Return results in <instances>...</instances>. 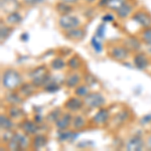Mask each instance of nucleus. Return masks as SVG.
Masks as SVG:
<instances>
[{
  "label": "nucleus",
  "mask_w": 151,
  "mask_h": 151,
  "mask_svg": "<svg viewBox=\"0 0 151 151\" xmlns=\"http://www.w3.org/2000/svg\"><path fill=\"white\" fill-rule=\"evenodd\" d=\"M87 126V120L84 116L81 114H77V115L73 116L72 120V129H74L78 132V131L83 130Z\"/></svg>",
  "instance_id": "nucleus-23"
},
{
  "label": "nucleus",
  "mask_w": 151,
  "mask_h": 151,
  "mask_svg": "<svg viewBox=\"0 0 151 151\" xmlns=\"http://www.w3.org/2000/svg\"><path fill=\"white\" fill-rule=\"evenodd\" d=\"M58 25L62 31H67L75 27L82 26V21L77 15L70 13L65 15H60L58 19Z\"/></svg>",
  "instance_id": "nucleus-3"
},
{
  "label": "nucleus",
  "mask_w": 151,
  "mask_h": 151,
  "mask_svg": "<svg viewBox=\"0 0 151 151\" xmlns=\"http://www.w3.org/2000/svg\"><path fill=\"white\" fill-rule=\"evenodd\" d=\"M55 9L60 15H65V14L72 13V12L74 11L75 7H74V4H69V3H65V2L58 1L57 3H55Z\"/></svg>",
  "instance_id": "nucleus-25"
},
{
  "label": "nucleus",
  "mask_w": 151,
  "mask_h": 151,
  "mask_svg": "<svg viewBox=\"0 0 151 151\" xmlns=\"http://www.w3.org/2000/svg\"><path fill=\"white\" fill-rule=\"evenodd\" d=\"M82 77L76 70H70L65 78L64 84L68 89H75L82 83Z\"/></svg>",
  "instance_id": "nucleus-14"
},
{
  "label": "nucleus",
  "mask_w": 151,
  "mask_h": 151,
  "mask_svg": "<svg viewBox=\"0 0 151 151\" xmlns=\"http://www.w3.org/2000/svg\"><path fill=\"white\" fill-rule=\"evenodd\" d=\"M14 122L7 114H1L0 115V128L2 131H11L14 128Z\"/></svg>",
  "instance_id": "nucleus-24"
},
{
  "label": "nucleus",
  "mask_w": 151,
  "mask_h": 151,
  "mask_svg": "<svg viewBox=\"0 0 151 151\" xmlns=\"http://www.w3.org/2000/svg\"><path fill=\"white\" fill-rule=\"evenodd\" d=\"M131 55V52L123 45H112L108 50V57L115 62H125Z\"/></svg>",
  "instance_id": "nucleus-5"
},
{
  "label": "nucleus",
  "mask_w": 151,
  "mask_h": 151,
  "mask_svg": "<svg viewBox=\"0 0 151 151\" xmlns=\"http://www.w3.org/2000/svg\"><path fill=\"white\" fill-rule=\"evenodd\" d=\"M48 137L43 133H37L36 135L32 136L31 138L30 148L32 150H40L47 145Z\"/></svg>",
  "instance_id": "nucleus-15"
},
{
  "label": "nucleus",
  "mask_w": 151,
  "mask_h": 151,
  "mask_svg": "<svg viewBox=\"0 0 151 151\" xmlns=\"http://www.w3.org/2000/svg\"><path fill=\"white\" fill-rule=\"evenodd\" d=\"M77 134L76 130H64V131H58V139L62 142H69V141H73L77 137Z\"/></svg>",
  "instance_id": "nucleus-29"
},
{
  "label": "nucleus",
  "mask_w": 151,
  "mask_h": 151,
  "mask_svg": "<svg viewBox=\"0 0 151 151\" xmlns=\"http://www.w3.org/2000/svg\"><path fill=\"white\" fill-rule=\"evenodd\" d=\"M110 118H111V114L109 109L102 107V108L98 109V111L92 117L91 122L95 126H104L110 121Z\"/></svg>",
  "instance_id": "nucleus-8"
},
{
  "label": "nucleus",
  "mask_w": 151,
  "mask_h": 151,
  "mask_svg": "<svg viewBox=\"0 0 151 151\" xmlns=\"http://www.w3.org/2000/svg\"><path fill=\"white\" fill-rule=\"evenodd\" d=\"M83 65V60L79 55H72L69 60H67V67L69 68L70 70H80Z\"/></svg>",
  "instance_id": "nucleus-26"
},
{
  "label": "nucleus",
  "mask_w": 151,
  "mask_h": 151,
  "mask_svg": "<svg viewBox=\"0 0 151 151\" xmlns=\"http://www.w3.org/2000/svg\"><path fill=\"white\" fill-rule=\"evenodd\" d=\"M131 19L142 28L151 26V14L146 10H138L134 12Z\"/></svg>",
  "instance_id": "nucleus-9"
},
{
  "label": "nucleus",
  "mask_w": 151,
  "mask_h": 151,
  "mask_svg": "<svg viewBox=\"0 0 151 151\" xmlns=\"http://www.w3.org/2000/svg\"><path fill=\"white\" fill-rule=\"evenodd\" d=\"M64 112L62 111V108H55L52 110H50L45 116V121L47 123H53L55 124L57 121L60 119V117L63 115Z\"/></svg>",
  "instance_id": "nucleus-30"
},
{
  "label": "nucleus",
  "mask_w": 151,
  "mask_h": 151,
  "mask_svg": "<svg viewBox=\"0 0 151 151\" xmlns=\"http://www.w3.org/2000/svg\"><path fill=\"white\" fill-rule=\"evenodd\" d=\"M42 1L43 0H22V3L26 6H36Z\"/></svg>",
  "instance_id": "nucleus-39"
},
{
  "label": "nucleus",
  "mask_w": 151,
  "mask_h": 151,
  "mask_svg": "<svg viewBox=\"0 0 151 151\" xmlns=\"http://www.w3.org/2000/svg\"><path fill=\"white\" fill-rule=\"evenodd\" d=\"M12 30H13V26L8 25L4 22L3 19H1V22H0V42L1 45H3L4 41L10 36Z\"/></svg>",
  "instance_id": "nucleus-27"
},
{
  "label": "nucleus",
  "mask_w": 151,
  "mask_h": 151,
  "mask_svg": "<svg viewBox=\"0 0 151 151\" xmlns=\"http://www.w3.org/2000/svg\"><path fill=\"white\" fill-rule=\"evenodd\" d=\"M22 83V75L17 70L8 68L2 72L1 85L6 91H17Z\"/></svg>",
  "instance_id": "nucleus-1"
},
{
  "label": "nucleus",
  "mask_w": 151,
  "mask_h": 151,
  "mask_svg": "<svg viewBox=\"0 0 151 151\" xmlns=\"http://www.w3.org/2000/svg\"><path fill=\"white\" fill-rule=\"evenodd\" d=\"M60 89V84L55 82L53 79H52L50 83H47V84L42 88L43 91H45V92H47V93H55V92H58Z\"/></svg>",
  "instance_id": "nucleus-35"
},
{
  "label": "nucleus",
  "mask_w": 151,
  "mask_h": 151,
  "mask_svg": "<svg viewBox=\"0 0 151 151\" xmlns=\"http://www.w3.org/2000/svg\"><path fill=\"white\" fill-rule=\"evenodd\" d=\"M85 107L90 110L100 109L106 105V98L99 92H90L89 95L84 98Z\"/></svg>",
  "instance_id": "nucleus-4"
},
{
  "label": "nucleus",
  "mask_w": 151,
  "mask_h": 151,
  "mask_svg": "<svg viewBox=\"0 0 151 151\" xmlns=\"http://www.w3.org/2000/svg\"><path fill=\"white\" fill-rule=\"evenodd\" d=\"M72 120H73L72 113L69 111L64 112L63 115L60 117V119L55 123V127L57 128L58 131L68 130V129H70V127H72Z\"/></svg>",
  "instance_id": "nucleus-13"
},
{
  "label": "nucleus",
  "mask_w": 151,
  "mask_h": 151,
  "mask_svg": "<svg viewBox=\"0 0 151 151\" xmlns=\"http://www.w3.org/2000/svg\"><path fill=\"white\" fill-rule=\"evenodd\" d=\"M130 120V113L127 110H123L119 112L117 115L113 118V123L114 126H122L123 124H126L128 121Z\"/></svg>",
  "instance_id": "nucleus-28"
},
{
  "label": "nucleus",
  "mask_w": 151,
  "mask_h": 151,
  "mask_svg": "<svg viewBox=\"0 0 151 151\" xmlns=\"http://www.w3.org/2000/svg\"><path fill=\"white\" fill-rule=\"evenodd\" d=\"M110 2H111V0H98L97 6H98L99 8H106L107 9V7H108Z\"/></svg>",
  "instance_id": "nucleus-40"
},
{
  "label": "nucleus",
  "mask_w": 151,
  "mask_h": 151,
  "mask_svg": "<svg viewBox=\"0 0 151 151\" xmlns=\"http://www.w3.org/2000/svg\"><path fill=\"white\" fill-rule=\"evenodd\" d=\"M105 32H106V26H105V24L104 23L100 24L96 31V35L100 38H103L105 36Z\"/></svg>",
  "instance_id": "nucleus-38"
},
{
  "label": "nucleus",
  "mask_w": 151,
  "mask_h": 151,
  "mask_svg": "<svg viewBox=\"0 0 151 151\" xmlns=\"http://www.w3.org/2000/svg\"><path fill=\"white\" fill-rule=\"evenodd\" d=\"M7 115H8L13 121H21L24 119L25 112L22 108L19 107V105H11L7 109Z\"/></svg>",
  "instance_id": "nucleus-18"
},
{
  "label": "nucleus",
  "mask_w": 151,
  "mask_h": 151,
  "mask_svg": "<svg viewBox=\"0 0 151 151\" xmlns=\"http://www.w3.org/2000/svg\"><path fill=\"white\" fill-rule=\"evenodd\" d=\"M18 127L23 133H25L26 135L30 136V137H32V136L36 135L37 133H40V131L41 130L40 124L35 122V120H29V119L26 118L22 119L19 122Z\"/></svg>",
  "instance_id": "nucleus-6"
},
{
  "label": "nucleus",
  "mask_w": 151,
  "mask_h": 151,
  "mask_svg": "<svg viewBox=\"0 0 151 151\" xmlns=\"http://www.w3.org/2000/svg\"><path fill=\"white\" fill-rule=\"evenodd\" d=\"M146 146H147V147L151 150V135L148 137L147 141H146Z\"/></svg>",
  "instance_id": "nucleus-44"
},
{
  "label": "nucleus",
  "mask_w": 151,
  "mask_h": 151,
  "mask_svg": "<svg viewBox=\"0 0 151 151\" xmlns=\"http://www.w3.org/2000/svg\"><path fill=\"white\" fill-rule=\"evenodd\" d=\"M62 35H64L65 40L73 41V42H80L86 37L87 30L86 28L79 26V27H75L67 31H62Z\"/></svg>",
  "instance_id": "nucleus-7"
},
{
  "label": "nucleus",
  "mask_w": 151,
  "mask_h": 151,
  "mask_svg": "<svg viewBox=\"0 0 151 151\" xmlns=\"http://www.w3.org/2000/svg\"><path fill=\"white\" fill-rule=\"evenodd\" d=\"M4 101L9 106L11 105H20L23 103L24 98L19 94L18 91H7V94L4 96Z\"/></svg>",
  "instance_id": "nucleus-21"
},
{
  "label": "nucleus",
  "mask_w": 151,
  "mask_h": 151,
  "mask_svg": "<svg viewBox=\"0 0 151 151\" xmlns=\"http://www.w3.org/2000/svg\"><path fill=\"white\" fill-rule=\"evenodd\" d=\"M146 146V142L142 138V136L139 134H135V135L131 136L126 142V149L128 151H140L144 149Z\"/></svg>",
  "instance_id": "nucleus-11"
},
{
  "label": "nucleus",
  "mask_w": 151,
  "mask_h": 151,
  "mask_svg": "<svg viewBox=\"0 0 151 151\" xmlns=\"http://www.w3.org/2000/svg\"><path fill=\"white\" fill-rule=\"evenodd\" d=\"M139 38L143 45H151V26L142 28V30L139 33Z\"/></svg>",
  "instance_id": "nucleus-33"
},
{
  "label": "nucleus",
  "mask_w": 151,
  "mask_h": 151,
  "mask_svg": "<svg viewBox=\"0 0 151 151\" xmlns=\"http://www.w3.org/2000/svg\"><path fill=\"white\" fill-rule=\"evenodd\" d=\"M133 64L136 69H138L140 70H145L149 67L150 60H149L148 55H146L145 52H137L134 53V55H133Z\"/></svg>",
  "instance_id": "nucleus-12"
},
{
  "label": "nucleus",
  "mask_w": 151,
  "mask_h": 151,
  "mask_svg": "<svg viewBox=\"0 0 151 151\" xmlns=\"http://www.w3.org/2000/svg\"><path fill=\"white\" fill-rule=\"evenodd\" d=\"M23 20V16L21 15V13L18 10L16 11H12L10 13L6 14L5 18H4V21L5 23H7L8 25L10 26H17L19 25Z\"/></svg>",
  "instance_id": "nucleus-22"
},
{
  "label": "nucleus",
  "mask_w": 151,
  "mask_h": 151,
  "mask_svg": "<svg viewBox=\"0 0 151 151\" xmlns=\"http://www.w3.org/2000/svg\"><path fill=\"white\" fill-rule=\"evenodd\" d=\"M91 45H92V47L95 50V52H103L104 47H103V42H102V38L98 37L96 35L91 38Z\"/></svg>",
  "instance_id": "nucleus-34"
},
{
  "label": "nucleus",
  "mask_w": 151,
  "mask_h": 151,
  "mask_svg": "<svg viewBox=\"0 0 151 151\" xmlns=\"http://www.w3.org/2000/svg\"><path fill=\"white\" fill-rule=\"evenodd\" d=\"M127 1L128 0H111V2L109 3L108 7H107V9H109L110 11L116 12L124 3H125V2H127Z\"/></svg>",
  "instance_id": "nucleus-36"
},
{
  "label": "nucleus",
  "mask_w": 151,
  "mask_h": 151,
  "mask_svg": "<svg viewBox=\"0 0 151 151\" xmlns=\"http://www.w3.org/2000/svg\"><path fill=\"white\" fill-rule=\"evenodd\" d=\"M83 107H85L84 99L80 98L76 95L73 97H70L64 103V108L70 113H77L80 110H82Z\"/></svg>",
  "instance_id": "nucleus-10"
},
{
  "label": "nucleus",
  "mask_w": 151,
  "mask_h": 151,
  "mask_svg": "<svg viewBox=\"0 0 151 151\" xmlns=\"http://www.w3.org/2000/svg\"><path fill=\"white\" fill-rule=\"evenodd\" d=\"M90 88H91V87L88 86L86 83H84V84H82V83H81L79 86L74 89V93H75L76 96L84 99L85 97H87L88 95H89L90 92H91V89H90Z\"/></svg>",
  "instance_id": "nucleus-31"
},
{
  "label": "nucleus",
  "mask_w": 151,
  "mask_h": 151,
  "mask_svg": "<svg viewBox=\"0 0 151 151\" xmlns=\"http://www.w3.org/2000/svg\"><path fill=\"white\" fill-rule=\"evenodd\" d=\"M146 50H147V52L151 53V45H146Z\"/></svg>",
  "instance_id": "nucleus-45"
},
{
  "label": "nucleus",
  "mask_w": 151,
  "mask_h": 151,
  "mask_svg": "<svg viewBox=\"0 0 151 151\" xmlns=\"http://www.w3.org/2000/svg\"><path fill=\"white\" fill-rule=\"evenodd\" d=\"M30 82L32 83L37 89H42L47 83L52 80L50 72L47 70V67L45 65H40L33 69L30 72Z\"/></svg>",
  "instance_id": "nucleus-2"
},
{
  "label": "nucleus",
  "mask_w": 151,
  "mask_h": 151,
  "mask_svg": "<svg viewBox=\"0 0 151 151\" xmlns=\"http://www.w3.org/2000/svg\"><path fill=\"white\" fill-rule=\"evenodd\" d=\"M141 40L139 37H136V36H127L125 37L122 41V45L126 48H128L131 52H137L140 50L141 48Z\"/></svg>",
  "instance_id": "nucleus-16"
},
{
  "label": "nucleus",
  "mask_w": 151,
  "mask_h": 151,
  "mask_svg": "<svg viewBox=\"0 0 151 151\" xmlns=\"http://www.w3.org/2000/svg\"><path fill=\"white\" fill-rule=\"evenodd\" d=\"M113 20H114V17L109 13L103 16V21H104V22H111V21H113Z\"/></svg>",
  "instance_id": "nucleus-41"
},
{
  "label": "nucleus",
  "mask_w": 151,
  "mask_h": 151,
  "mask_svg": "<svg viewBox=\"0 0 151 151\" xmlns=\"http://www.w3.org/2000/svg\"><path fill=\"white\" fill-rule=\"evenodd\" d=\"M150 131H151V124H150Z\"/></svg>",
  "instance_id": "nucleus-47"
},
{
  "label": "nucleus",
  "mask_w": 151,
  "mask_h": 151,
  "mask_svg": "<svg viewBox=\"0 0 151 151\" xmlns=\"http://www.w3.org/2000/svg\"><path fill=\"white\" fill-rule=\"evenodd\" d=\"M60 2H65V3H69V4H76L80 1V0H58Z\"/></svg>",
  "instance_id": "nucleus-43"
},
{
  "label": "nucleus",
  "mask_w": 151,
  "mask_h": 151,
  "mask_svg": "<svg viewBox=\"0 0 151 151\" xmlns=\"http://www.w3.org/2000/svg\"><path fill=\"white\" fill-rule=\"evenodd\" d=\"M133 9H134V6L131 2H125L120 8L117 10L115 13H116V16L118 17L119 19L121 20H124V19H127L129 17L132 16V14L134 13L133 12Z\"/></svg>",
  "instance_id": "nucleus-17"
},
{
  "label": "nucleus",
  "mask_w": 151,
  "mask_h": 151,
  "mask_svg": "<svg viewBox=\"0 0 151 151\" xmlns=\"http://www.w3.org/2000/svg\"><path fill=\"white\" fill-rule=\"evenodd\" d=\"M37 90L38 89L32 84V83L29 82V83H22L21 86L18 88L17 91L24 99H27V98H30L31 96H33V95L36 93Z\"/></svg>",
  "instance_id": "nucleus-19"
},
{
  "label": "nucleus",
  "mask_w": 151,
  "mask_h": 151,
  "mask_svg": "<svg viewBox=\"0 0 151 151\" xmlns=\"http://www.w3.org/2000/svg\"><path fill=\"white\" fill-rule=\"evenodd\" d=\"M50 69L52 70H62L67 67V62L60 57H57L55 58H52V62L50 64Z\"/></svg>",
  "instance_id": "nucleus-32"
},
{
  "label": "nucleus",
  "mask_w": 151,
  "mask_h": 151,
  "mask_svg": "<svg viewBox=\"0 0 151 151\" xmlns=\"http://www.w3.org/2000/svg\"><path fill=\"white\" fill-rule=\"evenodd\" d=\"M85 2H87V3H93V2L97 1V0H84Z\"/></svg>",
  "instance_id": "nucleus-46"
},
{
  "label": "nucleus",
  "mask_w": 151,
  "mask_h": 151,
  "mask_svg": "<svg viewBox=\"0 0 151 151\" xmlns=\"http://www.w3.org/2000/svg\"><path fill=\"white\" fill-rule=\"evenodd\" d=\"M0 8L1 12L4 14H8L12 11H16L19 8V1L18 0H0Z\"/></svg>",
  "instance_id": "nucleus-20"
},
{
  "label": "nucleus",
  "mask_w": 151,
  "mask_h": 151,
  "mask_svg": "<svg viewBox=\"0 0 151 151\" xmlns=\"http://www.w3.org/2000/svg\"><path fill=\"white\" fill-rule=\"evenodd\" d=\"M141 122L143 123H146L147 124L148 122L151 123V115H148V116H144L142 119H141Z\"/></svg>",
  "instance_id": "nucleus-42"
},
{
  "label": "nucleus",
  "mask_w": 151,
  "mask_h": 151,
  "mask_svg": "<svg viewBox=\"0 0 151 151\" xmlns=\"http://www.w3.org/2000/svg\"><path fill=\"white\" fill-rule=\"evenodd\" d=\"M84 81L88 86H90V87H93L98 83L97 79L95 78V76L92 75L91 73H87V74L84 75Z\"/></svg>",
  "instance_id": "nucleus-37"
}]
</instances>
